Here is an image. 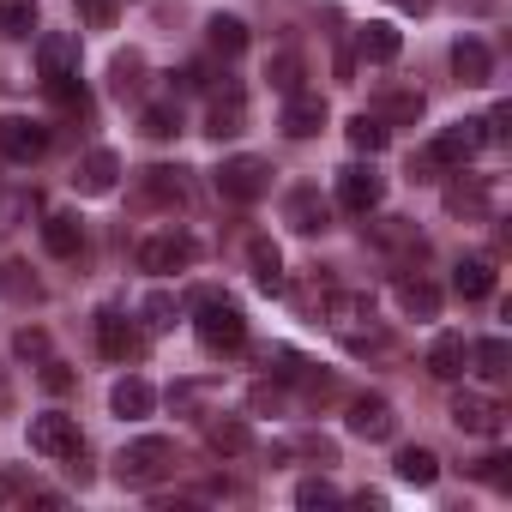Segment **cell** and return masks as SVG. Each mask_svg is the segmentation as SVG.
Returning <instances> with one entry per match:
<instances>
[{
    "instance_id": "3",
    "label": "cell",
    "mask_w": 512,
    "mask_h": 512,
    "mask_svg": "<svg viewBox=\"0 0 512 512\" xmlns=\"http://www.w3.org/2000/svg\"><path fill=\"white\" fill-rule=\"evenodd\" d=\"M211 181H217V193H223L229 205H253V199L272 187V163H266V157H223Z\"/></svg>"
},
{
    "instance_id": "35",
    "label": "cell",
    "mask_w": 512,
    "mask_h": 512,
    "mask_svg": "<svg viewBox=\"0 0 512 512\" xmlns=\"http://www.w3.org/2000/svg\"><path fill=\"white\" fill-rule=\"evenodd\" d=\"M0 290H7L13 302H37V296H43V284H37V278H31V272H25L19 260L7 266V278H0Z\"/></svg>"
},
{
    "instance_id": "33",
    "label": "cell",
    "mask_w": 512,
    "mask_h": 512,
    "mask_svg": "<svg viewBox=\"0 0 512 512\" xmlns=\"http://www.w3.org/2000/svg\"><path fill=\"white\" fill-rule=\"evenodd\" d=\"M145 193H151V199H163V205H169V199L181 205V199H187V181H181V169H151Z\"/></svg>"
},
{
    "instance_id": "23",
    "label": "cell",
    "mask_w": 512,
    "mask_h": 512,
    "mask_svg": "<svg viewBox=\"0 0 512 512\" xmlns=\"http://www.w3.org/2000/svg\"><path fill=\"white\" fill-rule=\"evenodd\" d=\"M205 440H211V452H229V458H235V452L253 446V428H247L241 416H217V422L205 428Z\"/></svg>"
},
{
    "instance_id": "5",
    "label": "cell",
    "mask_w": 512,
    "mask_h": 512,
    "mask_svg": "<svg viewBox=\"0 0 512 512\" xmlns=\"http://www.w3.org/2000/svg\"><path fill=\"white\" fill-rule=\"evenodd\" d=\"M482 145H488L482 121H452V127H440V133H434V145H428V163H446V169H458V163H470Z\"/></svg>"
},
{
    "instance_id": "18",
    "label": "cell",
    "mask_w": 512,
    "mask_h": 512,
    "mask_svg": "<svg viewBox=\"0 0 512 512\" xmlns=\"http://www.w3.org/2000/svg\"><path fill=\"white\" fill-rule=\"evenodd\" d=\"M43 247L55 253V260H73V253L85 247L79 217H73V211H49V217H43Z\"/></svg>"
},
{
    "instance_id": "36",
    "label": "cell",
    "mask_w": 512,
    "mask_h": 512,
    "mask_svg": "<svg viewBox=\"0 0 512 512\" xmlns=\"http://www.w3.org/2000/svg\"><path fill=\"white\" fill-rule=\"evenodd\" d=\"M296 500H302V506H338L344 494H338L332 482H302V488H296Z\"/></svg>"
},
{
    "instance_id": "11",
    "label": "cell",
    "mask_w": 512,
    "mask_h": 512,
    "mask_svg": "<svg viewBox=\"0 0 512 512\" xmlns=\"http://www.w3.org/2000/svg\"><path fill=\"white\" fill-rule=\"evenodd\" d=\"M452 422H458L464 434H482V440H488V434L506 428V410H500L494 398H482V392H458V398H452Z\"/></svg>"
},
{
    "instance_id": "24",
    "label": "cell",
    "mask_w": 512,
    "mask_h": 512,
    "mask_svg": "<svg viewBox=\"0 0 512 512\" xmlns=\"http://www.w3.org/2000/svg\"><path fill=\"white\" fill-rule=\"evenodd\" d=\"M241 121H247V103H241V91H229V97H217V103H211L205 133H211V139H229V133H241Z\"/></svg>"
},
{
    "instance_id": "19",
    "label": "cell",
    "mask_w": 512,
    "mask_h": 512,
    "mask_svg": "<svg viewBox=\"0 0 512 512\" xmlns=\"http://www.w3.org/2000/svg\"><path fill=\"white\" fill-rule=\"evenodd\" d=\"M356 49H362V61H398V49H404V37H398V25H386V19H368L362 31H356Z\"/></svg>"
},
{
    "instance_id": "1",
    "label": "cell",
    "mask_w": 512,
    "mask_h": 512,
    "mask_svg": "<svg viewBox=\"0 0 512 512\" xmlns=\"http://www.w3.org/2000/svg\"><path fill=\"white\" fill-rule=\"evenodd\" d=\"M169 470H175V446H169L163 434L127 440L121 458H115V482H127V488H151V482H163Z\"/></svg>"
},
{
    "instance_id": "25",
    "label": "cell",
    "mask_w": 512,
    "mask_h": 512,
    "mask_svg": "<svg viewBox=\"0 0 512 512\" xmlns=\"http://www.w3.org/2000/svg\"><path fill=\"white\" fill-rule=\"evenodd\" d=\"M398 476L416 482V488H428V482L440 476V458H434L428 446H404V452H398Z\"/></svg>"
},
{
    "instance_id": "10",
    "label": "cell",
    "mask_w": 512,
    "mask_h": 512,
    "mask_svg": "<svg viewBox=\"0 0 512 512\" xmlns=\"http://www.w3.org/2000/svg\"><path fill=\"white\" fill-rule=\"evenodd\" d=\"M380 193H386V181H380L368 163L338 169V205H344V211H362V217H368V211L380 205Z\"/></svg>"
},
{
    "instance_id": "34",
    "label": "cell",
    "mask_w": 512,
    "mask_h": 512,
    "mask_svg": "<svg viewBox=\"0 0 512 512\" xmlns=\"http://www.w3.org/2000/svg\"><path fill=\"white\" fill-rule=\"evenodd\" d=\"M139 314H145V326H151V332H169V326H175V296H169V290H151Z\"/></svg>"
},
{
    "instance_id": "42",
    "label": "cell",
    "mask_w": 512,
    "mask_h": 512,
    "mask_svg": "<svg viewBox=\"0 0 512 512\" xmlns=\"http://www.w3.org/2000/svg\"><path fill=\"white\" fill-rule=\"evenodd\" d=\"M482 476L488 482H506V458H482Z\"/></svg>"
},
{
    "instance_id": "8",
    "label": "cell",
    "mask_w": 512,
    "mask_h": 512,
    "mask_svg": "<svg viewBox=\"0 0 512 512\" xmlns=\"http://www.w3.org/2000/svg\"><path fill=\"white\" fill-rule=\"evenodd\" d=\"M43 151H49V127H43V121H25V115H7V121H0V157L37 163Z\"/></svg>"
},
{
    "instance_id": "37",
    "label": "cell",
    "mask_w": 512,
    "mask_h": 512,
    "mask_svg": "<svg viewBox=\"0 0 512 512\" xmlns=\"http://www.w3.org/2000/svg\"><path fill=\"white\" fill-rule=\"evenodd\" d=\"M79 13H85V25L109 31V25H115V0H79Z\"/></svg>"
},
{
    "instance_id": "26",
    "label": "cell",
    "mask_w": 512,
    "mask_h": 512,
    "mask_svg": "<svg viewBox=\"0 0 512 512\" xmlns=\"http://www.w3.org/2000/svg\"><path fill=\"white\" fill-rule=\"evenodd\" d=\"M37 31V0H0V37H31Z\"/></svg>"
},
{
    "instance_id": "38",
    "label": "cell",
    "mask_w": 512,
    "mask_h": 512,
    "mask_svg": "<svg viewBox=\"0 0 512 512\" xmlns=\"http://www.w3.org/2000/svg\"><path fill=\"white\" fill-rule=\"evenodd\" d=\"M296 73H302V67H296V55H278V61H272V85H278L284 97L296 91Z\"/></svg>"
},
{
    "instance_id": "40",
    "label": "cell",
    "mask_w": 512,
    "mask_h": 512,
    "mask_svg": "<svg viewBox=\"0 0 512 512\" xmlns=\"http://www.w3.org/2000/svg\"><path fill=\"white\" fill-rule=\"evenodd\" d=\"M386 115H398V121H416V115H422V97H410V91H398V97L386 103Z\"/></svg>"
},
{
    "instance_id": "14",
    "label": "cell",
    "mask_w": 512,
    "mask_h": 512,
    "mask_svg": "<svg viewBox=\"0 0 512 512\" xmlns=\"http://www.w3.org/2000/svg\"><path fill=\"white\" fill-rule=\"evenodd\" d=\"M284 217H290V229L314 235V229H326V223H332V205L320 199V187H296V193L284 199Z\"/></svg>"
},
{
    "instance_id": "41",
    "label": "cell",
    "mask_w": 512,
    "mask_h": 512,
    "mask_svg": "<svg viewBox=\"0 0 512 512\" xmlns=\"http://www.w3.org/2000/svg\"><path fill=\"white\" fill-rule=\"evenodd\" d=\"M13 350H19V356H49V338H43V332H19Z\"/></svg>"
},
{
    "instance_id": "28",
    "label": "cell",
    "mask_w": 512,
    "mask_h": 512,
    "mask_svg": "<svg viewBox=\"0 0 512 512\" xmlns=\"http://www.w3.org/2000/svg\"><path fill=\"white\" fill-rule=\"evenodd\" d=\"M470 362H476L488 380H506V374H512V368H506V362H512L506 338H482V344H470Z\"/></svg>"
},
{
    "instance_id": "16",
    "label": "cell",
    "mask_w": 512,
    "mask_h": 512,
    "mask_svg": "<svg viewBox=\"0 0 512 512\" xmlns=\"http://www.w3.org/2000/svg\"><path fill=\"white\" fill-rule=\"evenodd\" d=\"M247 266H253V284H260L266 296L284 290V253H278L266 235H253V241H247Z\"/></svg>"
},
{
    "instance_id": "9",
    "label": "cell",
    "mask_w": 512,
    "mask_h": 512,
    "mask_svg": "<svg viewBox=\"0 0 512 512\" xmlns=\"http://www.w3.org/2000/svg\"><path fill=\"white\" fill-rule=\"evenodd\" d=\"M181 266H193V241L187 235H151V241H139V272H181Z\"/></svg>"
},
{
    "instance_id": "17",
    "label": "cell",
    "mask_w": 512,
    "mask_h": 512,
    "mask_svg": "<svg viewBox=\"0 0 512 512\" xmlns=\"http://www.w3.org/2000/svg\"><path fill=\"white\" fill-rule=\"evenodd\" d=\"M464 368H470V344H464L458 332H440V338L428 344V374H434V380H458Z\"/></svg>"
},
{
    "instance_id": "12",
    "label": "cell",
    "mask_w": 512,
    "mask_h": 512,
    "mask_svg": "<svg viewBox=\"0 0 512 512\" xmlns=\"http://www.w3.org/2000/svg\"><path fill=\"white\" fill-rule=\"evenodd\" d=\"M326 127V97L320 91H290V103H284V133L290 139H314Z\"/></svg>"
},
{
    "instance_id": "6",
    "label": "cell",
    "mask_w": 512,
    "mask_h": 512,
    "mask_svg": "<svg viewBox=\"0 0 512 512\" xmlns=\"http://www.w3.org/2000/svg\"><path fill=\"white\" fill-rule=\"evenodd\" d=\"M31 446L43 452V458H79V422L73 416H61V410H49V416H31Z\"/></svg>"
},
{
    "instance_id": "7",
    "label": "cell",
    "mask_w": 512,
    "mask_h": 512,
    "mask_svg": "<svg viewBox=\"0 0 512 512\" xmlns=\"http://www.w3.org/2000/svg\"><path fill=\"white\" fill-rule=\"evenodd\" d=\"M97 350L109 362H139L145 356V332L127 314H97Z\"/></svg>"
},
{
    "instance_id": "2",
    "label": "cell",
    "mask_w": 512,
    "mask_h": 512,
    "mask_svg": "<svg viewBox=\"0 0 512 512\" xmlns=\"http://www.w3.org/2000/svg\"><path fill=\"white\" fill-rule=\"evenodd\" d=\"M193 332H199V344H205L211 356H235V350L247 344V314H241L235 302H223V296H205Z\"/></svg>"
},
{
    "instance_id": "20",
    "label": "cell",
    "mask_w": 512,
    "mask_h": 512,
    "mask_svg": "<svg viewBox=\"0 0 512 512\" xmlns=\"http://www.w3.org/2000/svg\"><path fill=\"white\" fill-rule=\"evenodd\" d=\"M151 404H157V392L139 380V374H127V380H115V392H109V410L121 416V422H139V416H151Z\"/></svg>"
},
{
    "instance_id": "29",
    "label": "cell",
    "mask_w": 512,
    "mask_h": 512,
    "mask_svg": "<svg viewBox=\"0 0 512 512\" xmlns=\"http://www.w3.org/2000/svg\"><path fill=\"white\" fill-rule=\"evenodd\" d=\"M344 133H350V145H356V151H368V157H374V151H386V121H380V115H356Z\"/></svg>"
},
{
    "instance_id": "4",
    "label": "cell",
    "mask_w": 512,
    "mask_h": 512,
    "mask_svg": "<svg viewBox=\"0 0 512 512\" xmlns=\"http://www.w3.org/2000/svg\"><path fill=\"white\" fill-rule=\"evenodd\" d=\"M37 67H43V85H49V91L73 85V79H79V37L43 31V37H37Z\"/></svg>"
},
{
    "instance_id": "27",
    "label": "cell",
    "mask_w": 512,
    "mask_h": 512,
    "mask_svg": "<svg viewBox=\"0 0 512 512\" xmlns=\"http://www.w3.org/2000/svg\"><path fill=\"white\" fill-rule=\"evenodd\" d=\"M205 37H211V49H217V55H241V49H247V25H241V19H229V13H217V19L205 25Z\"/></svg>"
},
{
    "instance_id": "15",
    "label": "cell",
    "mask_w": 512,
    "mask_h": 512,
    "mask_svg": "<svg viewBox=\"0 0 512 512\" xmlns=\"http://www.w3.org/2000/svg\"><path fill=\"white\" fill-rule=\"evenodd\" d=\"M392 428H398V416H392L386 398H356V404H350V434H362V440H392Z\"/></svg>"
},
{
    "instance_id": "13",
    "label": "cell",
    "mask_w": 512,
    "mask_h": 512,
    "mask_svg": "<svg viewBox=\"0 0 512 512\" xmlns=\"http://www.w3.org/2000/svg\"><path fill=\"white\" fill-rule=\"evenodd\" d=\"M115 181H121V157H115V151H91V157L79 163V175H73V187L91 193V199L115 193Z\"/></svg>"
},
{
    "instance_id": "30",
    "label": "cell",
    "mask_w": 512,
    "mask_h": 512,
    "mask_svg": "<svg viewBox=\"0 0 512 512\" xmlns=\"http://www.w3.org/2000/svg\"><path fill=\"white\" fill-rule=\"evenodd\" d=\"M398 302H404V314H422V320L440 314V290L422 284V278H416V284H398Z\"/></svg>"
},
{
    "instance_id": "22",
    "label": "cell",
    "mask_w": 512,
    "mask_h": 512,
    "mask_svg": "<svg viewBox=\"0 0 512 512\" xmlns=\"http://www.w3.org/2000/svg\"><path fill=\"white\" fill-rule=\"evenodd\" d=\"M452 290H458L464 302H482V296H494V266H488V260H458V272H452Z\"/></svg>"
},
{
    "instance_id": "31",
    "label": "cell",
    "mask_w": 512,
    "mask_h": 512,
    "mask_svg": "<svg viewBox=\"0 0 512 512\" xmlns=\"http://www.w3.org/2000/svg\"><path fill=\"white\" fill-rule=\"evenodd\" d=\"M139 127H145L151 139H175V133H181V109H175V103H151V109L139 115Z\"/></svg>"
},
{
    "instance_id": "32",
    "label": "cell",
    "mask_w": 512,
    "mask_h": 512,
    "mask_svg": "<svg viewBox=\"0 0 512 512\" xmlns=\"http://www.w3.org/2000/svg\"><path fill=\"white\" fill-rule=\"evenodd\" d=\"M139 73H145V61L127 49V55H115V67H109V85H115V97H133L139 91Z\"/></svg>"
},
{
    "instance_id": "21",
    "label": "cell",
    "mask_w": 512,
    "mask_h": 512,
    "mask_svg": "<svg viewBox=\"0 0 512 512\" xmlns=\"http://www.w3.org/2000/svg\"><path fill=\"white\" fill-rule=\"evenodd\" d=\"M452 73H458L464 85H488L494 61H488V49H482L476 37H458V43H452Z\"/></svg>"
},
{
    "instance_id": "39",
    "label": "cell",
    "mask_w": 512,
    "mask_h": 512,
    "mask_svg": "<svg viewBox=\"0 0 512 512\" xmlns=\"http://www.w3.org/2000/svg\"><path fill=\"white\" fill-rule=\"evenodd\" d=\"M43 386L49 392H73V368L67 362H43Z\"/></svg>"
}]
</instances>
